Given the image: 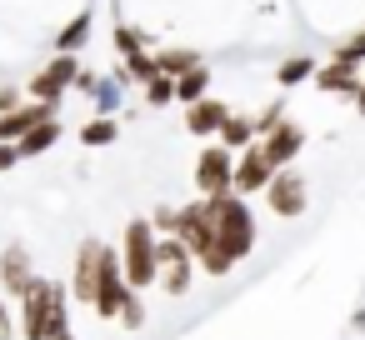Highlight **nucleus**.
Here are the masks:
<instances>
[{"label":"nucleus","instance_id":"f257e3e1","mask_svg":"<svg viewBox=\"0 0 365 340\" xmlns=\"http://www.w3.org/2000/svg\"><path fill=\"white\" fill-rule=\"evenodd\" d=\"M16 330L21 340H56L61 330H71V290L56 280H36L31 295H21Z\"/></svg>","mask_w":365,"mask_h":340},{"label":"nucleus","instance_id":"f03ea898","mask_svg":"<svg viewBox=\"0 0 365 340\" xmlns=\"http://www.w3.org/2000/svg\"><path fill=\"white\" fill-rule=\"evenodd\" d=\"M175 240L190 250V260L205 270V275H230L235 260L225 255V245L215 240V225L205 215V200H190V205H175Z\"/></svg>","mask_w":365,"mask_h":340},{"label":"nucleus","instance_id":"7ed1b4c3","mask_svg":"<svg viewBox=\"0 0 365 340\" xmlns=\"http://www.w3.org/2000/svg\"><path fill=\"white\" fill-rule=\"evenodd\" d=\"M205 215H210V225H215V240L225 245V255L240 265L250 250H255V215H250V205L235 195V190H225V195H210L205 200Z\"/></svg>","mask_w":365,"mask_h":340},{"label":"nucleus","instance_id":"20e7f679","mask_svg":"<svg viewBox=\"0 0 365 340\" xmlns=\"http://www.w3.org/2000/svg\"><path fill=\"white\" fill-rule=\"evenodd\" d=\"M155 240H160V235L150 230L145 215H135V220L125 225V235H120V270H125V285H130V290H150V285L160 280Z\"/></svg>","mask_w":365,"mask_h":340},{"label":"nucleus","instance_id":"39448f33","mask_svg":"<svg viewBox=\"0 0 365 340\" xmlns=\"http://www.w3.org/2000/svg\"><path fill=\"white\" fill-rule=\"evenodd\" d=\"M125 300H130V285H125V270H120V250L101 245V275H96V300H91V310H96L101 320H115Z\"/></svg>","mask_w":365,"mask_h":340},{"label":"nucleus","instance_id":"423d86ee","mask_svg":"<svg viewBox=\"0 0 365 340\" xmlns=\"http://www.w3.org/2000/svg\"><path fill=\"white\" fill-rule=\"evenodd\" d=\"M76 76H81V61L76 56H56L46 71H36L31 81H26V101H41V105H61V96L76 86Z\"/></svg>","mask_w":365,"mask_h":340},{"label":"nucleus","instance_id":"0eeeda50","mask_svg":"<svg viewBox=\"0 0 365 340\" xmlns=\"http://www.w3.org/2000/svg\"><path fill=\"white\" fill-rule=\"evenodd\" d=\"M155 260H160V290L165 295H185L190 290V280H195V260H190V250L175 240V235H160L155 240Z\"/></svg>","mask_w":365,"mask_h":340},{"label":"nucleus","instance_id":"6e6552de","mask_svg":"<svg viewBox=\"0 0 365 340\" xmlns=\"http://www.w3.org/2000/svg\"><path fill=\"white\" fill-rule=\"evenodd\" d=\"M230 180H235V155H230L225 145H205V150L195 155V190L210 200V195H225Z\"/></svg>","mask_w":365,"mask_h":340},{"label":"nucleus","instance_id":"1a4fd4ad","mask_svg":"<svg viewBox=\"0 0 365 340\" xmlns=\"http://www.w3.org/2000/svg\"><path fill=\"white\" fill-rule=\"evenodd\" d=\"M41 275H36V265H31V250L26 245H6L0 250V295H31V285H36Z\"/></svg>","mask_w":365,"mask_h":340},{"label":"nucleus","instance_id":"9d476101","mask_svg":"<svg viewBox=\"0 0 365 340\" xmlns=\"http://www.w3.org/2000/svg\"><path fill=\"white\" fill-rule=\"evenodd\" d=\"M275 180V165L265 160V150L260 145H245L240 155H235V180H230V190L235 195H255V190H265Z\"/></svg>","mask_w":365,"mask_h":340},{"label":"nucleus","instance_id":"9b49d317","mask_svg":"<svg viewBox=\"0 0 365 340\" xmlns=\"http://www.w3.org/2000/svg\"><path fill=\"white\" fill-rule=\"evenodd\" d=\"M260 150H265V160H270L275 170H290V160L305 150V125H295V120H280L270 135H260Z\"/></svg>","mask_w":365,"mask_h":340},{"label":"nucleus","instance_id":"f8f14e48","mask_svg":"<svg viewBox=\"0 0 365 340\" xmlns=\"http://www.w3.org/2000/svg\"><path fill=\"white\" fill-rule=\"evenodd\" d=\"M46 120H56V105H41V101H21L11 115H0V140H11V145H21L36 125H46Z\"/></svg>","mask_w":365,"mask_h":340},{"label":"nucleus","instance_id":"ddd939ff","mask_svg":"<svg viewBox=\"0 0 365 340\" xmlns=\"http://www.w3.org/2000/svg\"><path fill=\"white\" fill-rule=\"evenodd\" d=\"M101 245H106V240H81V250H76V270H71V295H76L81 305H91V300H96V275H101Z\"/></svg>","mask_w":365,"mask_h":340},{"label":"nucleus","instance_id":"4468645a","mask_svg":"<svg viewBox=\"0 0 365 340\" xmlns=\"http://www.w3.org/2000/svg\"><path fill=\"white\" fill-rule=\"evenodd\" d=\"M265 200H270V210L275 215H300L305 210V180L295 175V170H275V180L265 185Z\"/></svg>","mask_w":365,"mask_h":340},{"label":"nucleus","instance_id":"2eb2a0df","mask_svg":"<svg viewBox=\"0 0 365 340\" xmlns=\"http://www.w3.org/2000/svg\"><path fill=\"white\" fill-rule=\"evenodd\" d=\"M225 115H230V105H225V101H210V96H205V101L185 105V130H190V135H205V140H210V135H220Z\"/></svg>","mask_w":365,"mask_h":340},{"label":"nucleus","instance_id":"dca6fc26","mask_svg":"<svg viewBox=\"0 0 365 340\" xmlns=\"http://www.w3.org/2000/svg\"><path fill=\"white\" fill-rule=\"evenodd\" d=\"M315 91H325V96H355L360 91V76H355V66H345V61H330V66H320L315 71Z\"/></svg>","mask_w":365,"mask_h":340},{"label":"nucleus","instance_id":"f3484780","mask_svg":"<svg viewBox=\"0 0 365 340\" xmlns=\"http://www.w3.org/2000/svg\"><path fill=\"white\" fill-rule=\"evenodd\" d=\"M220 145L230 150V155H240L245 145H255V115H225V125H220Z\"/></svg>","mask_w":365,"mask_h":340},{"label":"nucleus","instance_id":"a211bd4d","mask_svg":"<svg viewBox=\"0 0 365 340\" xmlns=\"http://www.w3.org/2000/svg\"><path fill=\"white\" fill-rule=\"evenodd\" d=\"M195 66H205L195 51H185V46H165V51H155V71L160 76H170V81H180L185 71H195Z\"/></svg>","mask_w":365,"mask_h":340},{"label":"nucleus","instance_id":"6ab92c4d","mask_svg":"<svg viewBox=\"0 0 365 340\" xmlns=\"http://www.w3.org/2000/svg\"><path fill=\"white\" fill-rule=\"evenodd\" d=\"M56 140H61V120H46V125H36L16 150H21V160H36V155H46V150H56Z\"/></svg>","mask_w":365,"mask_h":340},{"label":"nucleus","instance_id":"aec40b11","mask_svg":"<svg viewBox=\"0 0 365 340\" xmlns=\"http://www.w3.org/2000/svg\"><path fill=\"white\" fill-rule=\"evenodd\" d=\"M205 91H210V66H195V71H185V76L175 81V101H180V105L205 101Z\"/></svg>","mask_w":365,"mask_h":340},{"label":"nucleus","instance_id":"412c9836","mask_svg":"<svg viewBox=\"0 0 365 340\" xmlns=\"http://www.w3.org/2000/svg\"><path fill=\"white\" fill-rule=\"evenodd\" d=\"M86 36H91V11H81L71 26H61V36H56V56H76V51L86 46Z\"/></svg>","mask_w":365,"mask_h":340},{"label":"nucleus","instance_id":"4be33fe9","mask_svg":"<svg viewBox=\"0 0 365 340\" xmlns=\"http://www.w3.org/2000/svg\"><path fill=\"white\" fill-rule=\"evenodd\" d=\"M115 135H120V120H110V115H96V120L81 125V145H91V150L115 145Z\"/></svg>","mask_w":365,"mask_h":340},{"label":"nucleus","instance_id":"5701e85b","mask_svg":"<svg viewBox=\"0 0 365 340\" xmlns=\"http://www.w3.org/2000/svg\"><path fill=\"white\" fill-rule=\"evenodd\" d=\"M115 51L130 61V56H145V31H135V26H115Z\"/></svg>","mask_w":365,"mask_h":340},{"label":"nucleus","instance_id":"b1692460","mask_svg":"<svg viewBox=\"0 0 365 340\" xmlns=\"http://www.w3.org/2000/svg\"><path fill=\"white\" fill-rule=\"evenodd\" d=\"M310 76H315V61H305V56H295V61H285V66L275 71L280 86H300V81H310Z\"/></svg>","mask_w":365,"mask_h":340},{"label":"nucleus","instance_id":"393cba45","mask_svg":"<svg viewBox=\"0 0 365 340\" xmlns=\"http://www.w3.org/2000/svg\"><path fill=\"white\" fill-rule=\"evenodd\" d=\"M115 320H120L125 330H140V325H145V300H140V290H130V300L120 305V315H115Z\"/></svg>","mask_w":365,"mask_h":340},{"label":"nucleus","instance_id":"a878e982","mask_svg":"<svg viewBox=\"0 0 365 340\" xmlns=\"http://www.w3.org/2000/svg\"><path fill=\"white\" fill-rule=\"evenodd\" d=\"M125 76H135V81L150 86V81L160 76V71H155V56H150V51H145V56H130V61H125Z\"/></svg>","mask_w":365,"mask_h":340},{"label":"nucleus","instance_id":"bb28decb","mask_svg":"<svg viewBox=\"0 0 365 340\" xmlns=\"http://www.w3.org/2000/svg\"><path fill=\"white\" fill-rule=\"evenodd\" d=\"M145 101H150V105H170V101H175V81H170V76H155V81L145 86Z\"/></svg>","mask_w":365,"mask_h":340},{"label":"nucleus","instance_id":"cd10ccee","mask_svg":"<svg viewBox=\"0 0 365 340\" xmlns=\"http://www.w3.org/2000/svg\"><path fill=\"white\" fill-rule=\"evenodd\" d=\"M155 235H175V205H155V215H145Z\"/></svg>","mask_w":365,"mask_h":340},{"label":"nucleus","instance_id":"c85d7f7f","mask_svg":"<svg viewBox=\"0 0 365 340\" xmlns=\"http://www.w3.org/2000/svg\"><path fill=\"white\" fill-rule=\"evenodd\" d=\"M335 61H345V66H355V61H365V31H355L340 51H335Z\"/></svg>","mask_w":365,"mask_h":340},{"label":"nucleus","instance_id":"c756f323","mask_svg":"<svg viewBox=\"0 0 365 340\" xmlns=\"http://www.w3.org/2000/svg\"><path fill=\"white\" fill-rule=\"evenodd\" d=\"M280 120H285V105L275 101V105H265V110H260V120H255V135H270Z\"/></svg>","mask_w":365,"mask_h":340},{"label":"nucleus","instance_id":"7c9ffc66","mask_svg":"<svg viewBox=\"0 0 365 340\" xmlns=\"http://www.w3.org/2000/svg\"><path fill=\"white\" fill-rule=\"evenodd\" d=\"M21 101H26V91H21V86H0V115H11Z\"/></svg>","mask_w":365,"mask_h":340},{"label":"nucleus","instance_id":"2f4dec72","mask_svg":"<svg viewBox=\"0 0 365 340\" xmlns=\"http://www.w3.org/2000/svg\"><path fill=\"white\" fill-rule=\"evenodd\" d=\"M0 340H16V315H11L6 295H0Z\"/></svg>","mask_w":365,"mask_h":340},{"label":"nucleus","instance_id":"473e14b6","mask_svg":"<svg viewBox=\"0 0 365 340\" xmlns=\"http://www.w3.org/2000/svg\"><path fill=\"white\" fill-rule=\"evenodd\" d=\"M21 165V150L11 145V140H0V175H6V170H16Z\"/></svg>","mask_w":365,"mask_h":340},{"label":"nucleus","instance_id":"72a5a7b5","mask_svg":"<svg viewBox=\"0 0 365 340\" xmlns=\"http://www.w3.org/2000/svg\"><path fill=\"white\" fill-rule=\"evenodd\" d=\"M350 325H355V330H360V335H365V305H360V310H355V315H350Z\"/></svg>","mask_w":365,"mask_h":340},{"label":"nucleus","instance_id":"f704fd0d","mask_svg":"<svg viewBox=\"0 0 365 340\" xmlns=\"http://www.w3.org/2000/svg\"><path fill=\"white\" fill-rule=\"evenodd\" d=\"M355 105H360V115H365V76H360V91H355Z\"/></svg>","mask_w":365,"mask_h":340},{"label":"nucleus","instance_id":"c9c22d12","mask_svg":"<svg viewBox=\"0 0 365 340\" xmlns=\"http://www.w3.org/2000/svg\"><path fill=\"white\" fill-rule=\"evenodd\" d=\"M56 340H76V330H61V335H56Z\"/></svg>","mask_w":365,"mask_h":340}]
</instances>
